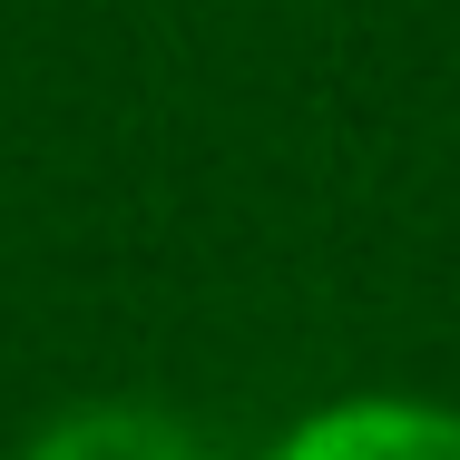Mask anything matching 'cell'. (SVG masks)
Returning <instances> with one entry per match:
<instances>
[{
    "label": "cell",
    "mask_w": 460,
    "mask_h": 460,
    "mask_svg": "<svg viewBox=\"0 0 460 460\" xmlns=\"http://www.w3.org/2000/svg\"><path fill=\"white\" fill-rule=\"evenodd\" d=\"M275 460H460V411H421V402H353L304 421Z\"/></svg>",
    "instance_id": "6da1fadb"
},
{
    "label": "cell",
    "mask_w": 460,
    "mask_h": 460,
    "mask_svg": "<svg viewBox=\"0 0 460 460\" xmlns=\"http://www.w3.org/2000/svg\"><path fill=\"white\" fill-rule=\"evenodd\" d=\"M30 460H196L177 421H157V411H128V402H98V411H69V421H49Z\"/></svg>",
    "instance_id": "7a4b0ae2"
}]
</instances>
